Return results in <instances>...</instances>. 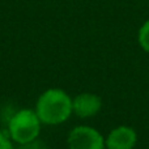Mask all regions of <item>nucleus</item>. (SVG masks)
Wrapping results in <instances>:
<instances>
[{
  "label": "nucleus",
  "instance_id": "1",
  "mask_svg": "<svg viewBox=\"0 0 149 149\" xmlns=\"http://www.w3.org/2000/svg\"><path fill=\"white\" fill-rule=\"evenodd\" d=\"M34 111L42 124L59 126L65 123L73 114L72 98L60 88H49L38 97Z\"/></svg>",
  "mask_w": 149,
  "mask_h": 149
},
{
  "label": "nucleus",
  "instance_id": "2",
  "mask_svg": "<svg viewBox=\"0 0 149 149\" xmlns=\"http://www.w3.org/2000/svg\"><path fill=\"white\" fill-rule=\"evenodd\" d=\"M42 123L36 111L24 107L15 110L7 120V134L13 144H26L39 139Z\"/></svg>",
  "mask_w": 149,
  "mask_h": 149
},
{
  "label": "nucleus",
  "instance_id": "3",
  "mask_svg": "<svg viewBox=\"0 0 149 149\" xmlns=\"http://www.w3.org/2000/svg\"><path fill=\"white\" fill-rule=\"evenodd\" d=\"M68 149H106L105 139L90 126H76L67 136Z\"/></svg>",
  "mask_w": 149,
  "mask_h": 149
},
{
  "label": "nucleus",
  "instance_id": "4",
  "mask_svg": "<svg viewBox=\"0 0 149 149\" xmlns=\"http://www.w3.org/2000/svg\"><path fill=\"white\" fill-rule=\"evenodd\" d=\"M101 109H102V100L94 93H80L72 98L73 114L79 118H92L100 113Z\"/></svg>",
  "mask_w": 149,
  "mask_h": 149
},
{
  "label": "nucleus",
  "instance_id": "5",
  "mask_svg": "<svg viewBox=\"0 0 149 149\" xmlns=\"http://www.w3.org/2000/svg\"><path fill=\"white\" fill-rule=\"evenodd\" d=\"M137 141V135L134 128L119 126L111 130L105 139L106 149H134Z\"/></svg>",
  "mask_w": 149,
  "mask_h": 149
},
{
  "label": "nucleus",
  "instance_id": "6",
  "mask_svg": "<svg viewBox=\"0 0 149 149\" xmlns=\"http://www.w3.org/2000/svg\"><path fill=\"white\" fill-rule=\"evenodd\" d=\"M139 43L144 51L149 52V18L139 30Z\"/></svg>",
  "mask_w": 149,
  "mask_h": 149
},
{
  "label": "nucleus",
  "instance_id": "7",
  "mask_svg": "<svg viewBox=\"0 0 149 149\" xmlns=\"http://www.w3.org/2000/svg\"><path fill=\"white\" fill-rule=\"evenodd\" d=\"M15 149H49L47 145L45 144L42 140L37 139L34 141H30V143H26V144H21V145H17V148Z\"/></svg>",
  "mask_w": 149,
  "mask_h": 149
},
{
  "label": "nucleus",
  "instance_id": "8",
  "mask_svg": "<svg viewBox=\"0 0 149 149\" xmlns=\"http://www.w3.org/2000/svg\"><path fill=\"white\" fill-rule=\"evenodd\" d=\"M0 149H15L13 141L9 139L7 132L0 130Z\"/></svg>",
  "mask_w": 149,
  "mask_h": 149
}]
</instances>
